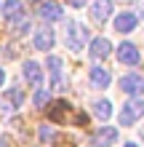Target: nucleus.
Here are the masks:
<instances>
[{
  "instance_id": "nucleus-1",
  "label": "nucleus",
  "mask_w": 144,
  "mask_h": 147,
  "mask_svg": "<svg viewBox=\"0 0 144 147\" xmlns=\"http://www.w3.org/2000/svg\"><path fill=\"white\" fill-rule=\"evenodd\" d=\"M86 40H91L88 38V32H86V27H83L80 22H67L64 24V43H67V48L72 51V54H78V51H83V46H86Z\"/></svg>"
},
{
  "instance_id": "nucleus-2",
  "label": "nucleus",
  "mask_w": 144,
  "mask_h": 147,
  "mask_svg": "<svg viewBox=\"0 0 144 147\" xmlns=\"http://www.w3.org/2000/svg\"><path fill=\"white\" fill-rule=\"evenodd\" d=\"M3 19L8 22V27H19L27 22V11H24L21 0H5L3 3Z\"/></svg>"
},
{
  "instance_id": "nucleus-3",
  "label": "nucleus",
  "mask_w": 144,
  "mask_h": 147,
  "mask_svg": "<svg viewBox=\"0 0 144 147\" xmlns=\"http://www.w3.org/2000/svg\"><path fill=\"white\" fill-rule=\"evenodd\" d=\"M144 118V99H131L125 102L120 115H117V120H120V126H133L136 120Z\"/></svg>"
},
{
  "instance_id": "nucleus-4",
  "label": "nucleus",
  "mask_w": 144,
  "mask_h": 147,
  "mask_svg": "<svg viewBox=\"0 0 144 147\" xmlns=\"http://www.w3.org/2000/svg\"><path fill=\"white\" fill-rule=\"evenodd\" d=\"M115 142H117V128L115 126H99L94 131L91 147H112Z\"/></svg>"
},
{
  "instance_id": "nucleus-5",
  "label": "nucleus",
  "mask_w": 144,
  "mask_h": 147,
  "mask_svg": "<svg viewBox=\"0 0 144 147\" xmlns=\"http://www.w3.org/2000/svg\"><path fill=\"white\" fill-rule=\"evenodd\" d=\"M117 59H120V64H128V67H136L141 62V54H139V48L133 46V43L128 40H123L120 46H117Z\"/></svg>"
},
{
  "instance_id": "nucleus-6",
  "label": "nucleus",
  "mask_w": 144,
  "mask_h": 147,
  "mask_svg": "<svg viewBox=\"0 0 144 147\" xmlns=\"http://www.w3.org/2000/svg\"><path fill=\"white\" fill-rule=\"evenodd\" d=\"M88 54H91V59L94 62H101V59H107L109 54H112V43H109L107 38H91V43H88Z\"/></svg>"
},
{
  "instance_id": "nucleus-7",
  "label": "nucleus",
  "mask_w": 144,
  "mask_h": 147,
  "mask_svg": "<svg viewBox=\"0 0 144 147\" xmlns=\"http://www.w3.org/2000/svg\"><path fill=\"white\" fill-rule=\"evenodd\" d=\"M120 91L131 94V96H139L144 94V75H136V72H128L120 78Z\"/></svg>"
},
{
  "instance_id": "nucleus-8",
  "label": "nucleus",
  "mask_w": 144,
  "mask_h": 147,
  "mask_svg": "<svg viewBox=\"0 0 144 147\" xmlns=\"http://www.w3.org/2000/svg\"><path fill=\"white\" fill-rule=\"evenodd\" d=\"M21 75H24V80H27L32 88H38V86L43 83V70H40V64L35 59H27V62L21 64Z\"/></svg>"
},
{
  "instance_id": "nucleus-9",
  "label": "nucleus",
  "mask_w": 144,
  "mask_h": 147,
  "mask_svg": "<svg viewBox=\"0 0 144 147\" xmlns=\"http://www.w3.org/2000/svg\"><path fill=\"white\" fill-rule=\"evenodd\" d=\"M54 43H56V35H54L51 27H43V30H38L35 35H32V46H35L38 51H51Z\"/></svg>"
},
{
  "instance_id": "nucleus-10",
  "label": "nucleus",
  "mask_w": 144,
  "mask_h": 147,
  "mask_svg": "<svg viewBox=\"0 0 144 147\" xmlns=\"http://www.w3.org/2000/svg\"><path fill=\"white\" fill-rule=\"evenodd\" d=\"M38 16L46 19V22H59L64 16V8L59 5V3H54V0H46V3L38 5Z\"/></svg>"
},
{
  "instance_id": "nucleus-11",
  "label": "nucleus",
  "mask_w": 144,
  "mask_h": 147,
  "mask_svg": "<svg viewBox=\"0 0 144 147\" xmlns=\"http://www.w3.org/2000/svg\"><path fill=\"white\" fill-rule=\"evenodd\" d=\"M46 70H48V75H51V86H54V88H64L62 59H59V56H48V59H46Z\"/></svg>"
},
{
  "instance_id": "nucleus-12",
  "label": "nucleus",
  "mask_w": 144,
  "mask_h": 147,
  "mask_svg": "<svg viewBox=\"0 0 144 147\" xmlns=\"http://www.w3.org/2000/svg\"><path fill=\"white\" fill-rule=\"evenodd\" d=\"M109 16H112V0H94V5H91V19L96 24H104Z\"/></svg>"
},
{
  "instance_id": "nucleus-13",
  "label": "nucleus",
  "mask_w": 144,
  "mask_h": 147,
  "mask_svg": "<svg viewBox=\"0 0 144 147\" xmlns=\"http://www.w3.org/2000/svg\"><path fill=\"white\" fill-rule=\"evenodd\" d=\"M136 22H139V19H136V13H131V11H123V13H117V16H115V30L125 35V32L136 30Z\"/></svg>"
},
{
  "instance_id": "nucleus-14",
  "label": "nucleus",
  "mask_w": 144,
  "mask_h": 147,
  "mask_svg": "<svg viewBox=\"0 0 144 147\" xmlns=\"http://www.w3.org/2000/svg\"><path fill=\"white\" fill-rule=\"evenodd\" d=\"M88 78H91V86H94V88H107V86L112 83V75H109L104 67H91Z\"/></svg>"
},
{
  "instance_id": "nucleus-15",
  "label": "nucleus",
  "mask_w": 144,
  "mask_h": 147,
  "mask_svg": "<svg viewBox=\"0 0 144 147\" xmlns=\"http://www.w3.org/2000/svg\"><path fill=\"white\" fill-rule=\"evenodd\" d=\"M91 112H94L99 120H107L109 115H112V102L109 99H96L94 105H91Z\"/></svg>"
},
{
  "instance_id": "nucleus-16",
  "label": "nucleus",
  "mask_w": 144,
  "mask_h": 147,
  "mask_svg": "<svg viewBox=\"0 0 144 147\" xmlns=\"http://www.w3.org/2000/svg\"><path fill=\"white\" fill-rule=\"evenodd\" d=\"M21 105H24L21 88H8V94H5V110H19Z\"/></svg>"
},
{
  "instance_id": "nucleus-17",
  "label": "nucleus",
  "mask_w": 144,
  "mask_h": 147,
  "mask_svg": "<svg viewBox=\"0 0 144 147\" xmlns=\"http://www.w3.org/2000/svg\"><path fill=\"white\" fill-rule=\"evenodd\" d=\"M48 102H51V91H35V99H32V105L35 107H48Z\"/></svg>"
},
{
  "instance_id": "nucleus-18",
  "label": "nucleus",
  "mask_w": 144,
  "mask_h": 147,
  "mask_svg": "<svg viewBox=\"0 0 144 147\" xmlns=\"http://www.w3.org/2000/svg\"><path fill=\"white\" fill-rule=\"evenodd\" d=\"M40 136H43V139L48 142V139H54V131H51L48 126H40Z\"/></svg>"
},
{
  "instance_id": "nucleus-19",
  "label": "nucleus",
  "mask_w": 144,
  "mask_h": 147,
  "mask_svg": "<svg viewBox=\"0 0 144 147\" xmlns=\"http://www.w3.org/2000/svg\"><path fill=\"white\" fill-rule=\"evenodd\" d=\"M70 5L72 8H83V5H86V0H70Z\"/></svg>"
},
{
  "instance_id": "nucleus-20",
  "label": "nucleus",
  "mask_w": 144,
  "mask_h": 147,
  "mask_svg": "<svg viewBox=\"0 0 144 147\" xmlns=\"http://www.w3.org/2000/svg\"><path fill=\"white\" fill-rule=\"evenodd\" d=\"M0 86H5V72H3V67H0Z\"/></svg>"
},
{
  "instance_id": "nucleus-21",
  "label": "nucleus",
  "mask_w": 144,
  "mask_h": 147,
  "mask_svg": "<svg viewBox=\"0 0 144 147\" xmlns=\"http://www.w3.org/2000/svg\"><path fill=\"white\" fill-rule=\"evenodd\" d=\"M125 147H139V144H136V142H128V144H125Z\"/></svg>"
},
{
  "instance_id": "nucleus-22",
  "label": "nucleus",
  "mask_w": 144,
  "mask_h": 147,
  "mask_svg": "<svg viewBox=\"0 0 144 147\" xmlns=\"http://www.w3.org/2000/svg\"><path fill=\"white\" fill-rule=\"evenodd\" d=\"M141 19H144V3H141Z\"/></svg>"
}]
</instances>
